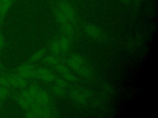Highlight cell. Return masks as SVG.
<instances>
[{"mask_svg":"<svg viewBox=\"0 0 158 118\" xmlns=\"http://www.w3.org/2000/svg\"><path fill=\"white\" fill-rule=\"evenodd\" d=\"M54 14L62 34L67 36L70 39H72L75 34L74 26L69 22L65 15L56 6L54 9Z\"/></svg>","mask_w":158,"mask_h":118,"instance_id":"obj_2","label":"cell"},{"mask_svg":"<svg viewBox=\"0 0 158 118\" xmlns=\"http://www.w3.org/2000/svg\"><path fill=\"white\" fill-rule=\"evenodd\" d=\"M118 1L123 4H128L131 2V0H118Z\"/></svg>","mask_w":158,"mask_h":118,"instance_id":"obj_24","label":"cell"},{"mask_svg":"<svg viewBox=\"0 0 158 118\" xmlns=\"http://www.w3.org/2000/svg\"><path fill=\"white\" fill-rule=\"evenodd\" d=\"M1 1H7V0H1ZM12 1H14V0H12Z\"/></svg>","mask_w":158,"mask_h":118,"instance_id":"obj_27","label":"cell"},{"mask_svg":"<svg viewBox=\"0 0 158 118\" xmlns=\"http://www.w3.org/2000/svg\"><path fill=\"white\" fill-rule=\"evenodd\" d=\"M133 1H134L135 2L139 3V2H141V1H144V0H133Z\"/></svg>","mask_w":158,"mask_h":118,"instance_id":"obj_25","label":"cell"},{"mask_svg":"<svg viewBox=\"0 0 158 118\" xmlns=\"http://www.w3.org/2000/svg\"><path fill=\"white\" fill-rule=\"evenodd\" d=\"M56 6L67 18L69 22L75 26L77 22V15L74 7L67 1H60Z\"/></svg>","mask_w":158,"mask_h":118,"instance_id":"obj_3","label":"cell"},{"mask_svg":"<svg viewBox=\"0 0 158 118\" xmlns=\"http://www.w3.org/2000/svg\"><path fill=\"white\" fill-rule=\"evenodd\" d=\"M105 89L106 90H107V92H110L111 90H112V87L109 85V84H107V85H106L105 86Z\"/></svg>","mask_w":158,"mask_h":118,"instance_id":"obj_23","label":"cell"},{"mask_svg":"<svg viewBox=\"0 0 158 118\" xmlns=\"http://www.w3.org/2000/svg\"><path fill=\"white\" fill-rule=\"evenodd\" d=\"M57 41L61 54L66 53L70 50L72 39H70L67 36L62 34L59 38L57 39Z\"/></svg>","mask_w":158,"mask_h":118,"instance_id":"obj_12","label":"cell"},{"mask_svg":"<svg viewBox=\"0 0 158 118\" xmlns=\"http://www.w3.org/2000/svg\"><path fill=\"white\" fill-rule=\"evenodd\" d=\"M9 94V90L8 87L0 85V100H2L6 98Z\"/></svg>","mask_w":158,"mask_h":118,"instance_id":"obj_21","label":"cell"},{"mask_svg":"<svg viewBox=\"0 0 158 118\" xmlns=\"http://www.w3.org/2000/svg\"><path fill=\"white\" fill-rule=\"evenodd\" d=\"M43 62L47 66L54 67L56 65H57L61 61V60L57 57V56L54 55H45L43 59Z\"/></svg>","mask_w":158,"mask_h":118,"instance_id":"obj_14","label":"cell"},{"mask_svg":"<svg viewBox=\"0 0 158 118\" xmlns=\"http://www.w3.org/2000/svg\"><path fill=\"white\" fill-rule=\"evenodd\" d=\"M35 71L36 68L30 62L21 65L16 69L17 74L25 79L35 77Z\"/></svg>","mask_w":158,"mask_h":118,"instance_id":"obj_7","label":"cell"},{"mask_svg":"<svg viewBox=\"0 0 158 118\" xmlns=\"http://www.w3.org/2000/svg\"><path fill=\"white\" fill-rule=\"evenodd\" d=\"M67 65L76 73L88 80L92 79L94 76L93 70L86 65L85 59L78 54H73L66 59Z\"/></svg>","mask_w":158,"mask_h":118,"instance_id":"obj_1","label":"cell"},{"mask_svg":"<svg viewBox=\"0 0 158 118\" xmlns=\"http://www.w3.org/2000/svg\"><path fill=\"white\" fill-rule=\"evenodd\" d=\"M54 82L55 83V84L64 87V88H66L69 86L67 81L65 79H64L63 77H62L61 76H56V77L54 81Z\"/></svg>","mask_w":158,"mask_h":118,"instance_id":"obj_19","label":"cell"},{"mask_svg":"<svg viewBox=\"0 0 158 118\" xmlns=\"http://www.w3.org/2000/svg\"><path fill=\"white\" fill-rule=\"evenodd\" d=\"M4 42H5V40H4V36L2 35V33H0V50L1 49H2V47L4 45Z\"/></svg>","mask_w":158,"mask_h":118,"instance_id":"obj_22","label":"cell"},{"mask_svg":"<svg viewBox=\"0 0 158 118\" xmlns=\"http://www.w3.org/2000/svg\"><path fill=\"white\" fill-rule=\"evenodd\" d=\"M54 68L58 73L60 74V76L67 81L72 83H75L78 81L76 75L72 73L69 69V68L62 61L56 65Z\"/></svg>","mask_w":158,"mask_h":118,"instance_id":"obj_5","label":"cell"},{"mask_svg":"<svg viewBox=\"0 0 158 118\" xmlns=\"http://www.w3.org/2000/svg\"><path fill=\"white\" fill-rule=\"evenodd\" d=\"M10 85L16 88H23L27 85L25 79L20 76L17 74L9 76Z\"/></svg>","mask_w":158,"mask_h":118,"instance_id":"obj_13","label":"cell"},{"mask_svg":"<svg viewBox=\"0 0 158 118\" xmlns=\"http://www.w3.org/2000/svg\"><path fill=\"white\" fill-rule=\"evenodd\" d=\"M12 2H13L12 0H7V1H1V9L0 18H2L6 15V14L7 13V12L10 7Z\"/></svg>","mask_w":158,"mask_h":118,"instance_id":"obj_16","label":"cell"},{"mask_svg":"<svg viewBox=\"0 0 158 118\" xmlns=\"http://www.w3.org/2000/svg\"><path fill=\"white\" fill-rule=\"evenodd\" d=\"M51 90L52 92L56 96H62L63 95H65L66 90H65V88L60 87L58 85H54L52 87H51Z\"/></svg>","mask_w":158,"mask_h":118,"instance_id":"obj_18","label":"cell"},{"mask_svg":"<svg viewBox=\"0 0 158 118\" xmlns=\"http://www.w3.org/2000/svg\"><path fill=\"white\" fill-rule=\"evenodd\" d=\"M56 77V74L51 69L44 67L36 68L35 77L43 82H54Z\"/></svg>","mask_w":158,"mask_h":118,"instance_id":"obj_8","label":"cell"},{"mask_svg":"<svg viewBox=\"0 0 158 118\" xmlns=\"http://www.w3.org/2000/svg\"><path fill=\"white\" fill-rule=\"evenodd\" d=\"M46 50L45 49H41L39 50L36 51L33 53L29 59L30 63H35L40 60H42L43 58L46 55Z\"/></svg>","mask_w":158,"mask_h":118,"instance_id":"obj_15","label":"cell"},{"mask_svg":"<svg viewBox=\"0 0 158 118\" xmlns=\"http://www.w3.org/2000/svg\"><path fill=\"white\" fill-rule=\"evenodd\" d=\"M85 33L92 38H98L102 35V32L97 26L91 24H86L83 26Z\"/></svg>","mask_w":158,"mask_h":118,"instance_id":"obj_11","label":"cell"},{"mask_svg":"<svg viewBox=\"0 0 158 118\" xmlns=\"http://www.w3.org/2000/svg\"><path fill=\"white\" fill-rule=\"evenodd\" d=\"M0 85L9 87L10 86V77L7 75H2L0 76Z\"/></svg>","mask_w":158,"mask_h":118,"instance_id":"obj_20","label":"cell"},{"mask_svg":"<svg viewBox=\"0 0 158 118\" xmlns=\"http://www.w3.org/2000/svg\"><path fill=\"white\" fill-rule=\"evenodd\" d=\"M18 102L22 108L28 110L36 105L34 98L28 89L23 90L20 93L18 98Z\"/></svg>","mask_w":158,"mask_h":118,"instance_id":"obj_6","label":"cell"},{"mask_svg":"<svg viewBox=\"0 0 158 118\" xmlns=\"http://www.w3.org/2000/svg\"><path fill=\"white\" fill-rule=\"evenodd\" d=\"M70 96L76 103L83 104L86 103L90 93L86 90L81 88H73L70 91Z\"/></svg>","mask_w":158,"mask_h":118,"instance_id":"obj_10","label":"cell"},{"mask_svg":"<svg viewBox=\"0 0 158 118\" xmlns=\"http://www.w3.org/2000/svg\"><path fill=\"white\" fill-rule=\"evenodd\" d=\"M34 100L35 106L47 107L49 106L51 103V98L48 93L40 87L35 95Z\"/></svg>","mask_w":158,"mask_h":118,"instance_id":"obj_9","label":"cell"},{"mask_svg":"<svg viewBox=\"0 0 158 118\" xmlns=\"http://www.w3.org/2000/svg\"><path fill=\"white\" fill-rule=\"evenodd\" d=\"M53 113V110L49 106H35L28 110L26 116L28 117H49L52 116Z\"/></svg>","mask_w":158,"mask_h":118,"instance_id":"obj_4","label":"cell"},{"mask_svg":"<svg viewBox=\"0 0 158 118\" xmlns=\"http://www.w3.org/2000/svg\"><path fill=\"white\" fill-rule=\"evenodd\" d=\"M49 49H50V51L51 52V53H52V55H54L57 56L58 55L61 54L57 39H54V41H52L51 42V44L49 45Z\"/></svg>","mask_w":158,"mask_h":118,"instance_id":"obj_17","label":"cell"},{"mask_svg":"<svg viewBox=\"0 0 158 118\" xmlns=\"http://www.w3.org/2000/svg\"><path fill=\"white\" fill-rule=\"evenodd\" d=\"M1 1L0 0V15H1Z\"/></svg>","mask_w":158,"mask_h":118,"instance_id":"obj_26","label":"cell"}]
</instances>
